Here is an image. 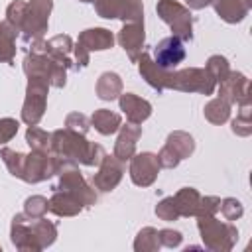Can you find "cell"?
<instances>
[{
  "instance_id": "cell-1",
  "label": "cell",
  "mask_w": 252,
  "mask_h": 252,
  "mask_svg": "<svg viewBox=\"0 0 252 252\" xmlns=\"http://www.w3.org/2000/svg\"><path fill=\"white\" fill-rule=\"evenodd\" d=\"M183 57H185V47H183L181 39L175 35L161 39L154 51V59L161 69H171V67L179 65L183 61Z\"/></svg>"
}]
</instances>
